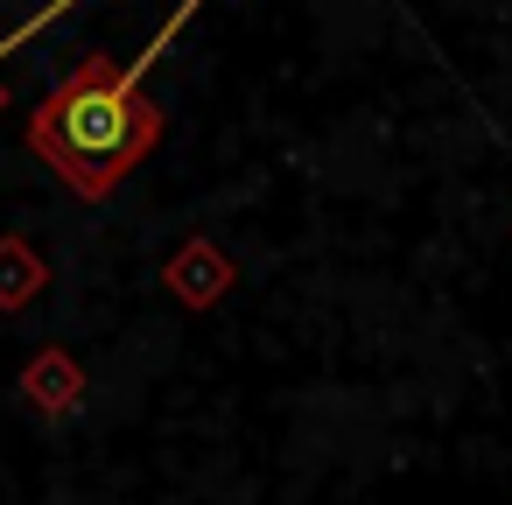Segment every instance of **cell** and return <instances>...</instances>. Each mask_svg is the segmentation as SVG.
Listing matches in <instances>:
<instances>
[{
    "instance_id": "cell-1",
    "label": "cell",
    "mask_w": 512,
    "mask_h": 505,
    "mask_svg": "<svg viewBox=\"0 0 512 505\" xmlns=\"http://www.w3.org/2000/svg\"><path fill=\"white\" fill-rule=\"evenodd\" d=\"M204 8V0H176V15L148 36V50H134L120 71L106 64H85L71 85H57L43 99V113H29V148L78 190V197H113L120 176L155 148L162 134V113L141 99L148 71L169 57V43L183 36V22Z\"/></svg>"
},
{
    "instance_id": "cell-2",
    "label": "cell",
    "mask_w": 512,
    "mask_h": 505,
    "mask_svg": "<svg viewBox=\"0 0 512 505\" xmlns=\"http://www.w3.org/2000/svg\"><path fill=\"white\" fill-rule=\"evenodd\" d=\"M71 8H78V0H43V8H36V15H29V22H15V29H8V36H0V64H8V57H15V50H22V43H36V36H43V29H50V22H64V15H71Z\"/></svg>"
}]
</instances>
